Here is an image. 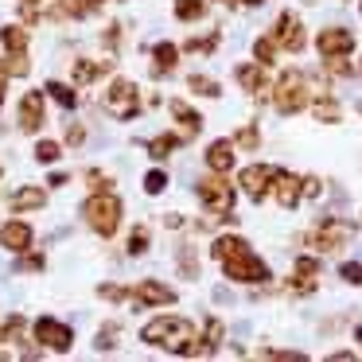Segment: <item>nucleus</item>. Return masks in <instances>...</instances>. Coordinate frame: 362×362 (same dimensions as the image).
Masks as SVG:
<instances>
[{"mask_svg":"<svg viewBox=\"0 0 362 362\" xmlns=\"http://www.w3.org/2000/svg\"><path fill=\"white\" fill-rule=\"evenodd\" d=\"M211 253H214V261L226 269L230 281H242V284H261V281H269V265L250 250V242H242V238H234V234L214 238V250H211Z\"/></svg>","mask_w":362,"mask_h":362,"instance_id":"f257e3e1","label":"nucleus"},{"mask_svg":"<svg viewBox=\"0 0 362 362\" xmlns=\"http://www.w3.org/2000/svg\"><path fill=\"white\" fill-rule=\"evenodd\" d=\"M141 339L152 346H160V351H172V354L195 351V327H191L187 320H175V315H160V320L144 323Z\"/></svg>","mask_w":362,"mask_h":362,"instance_id":"f03ea898","label":"nucleus"},{"mask_svg":"<svg viewBox=\"0 0 362 362\" xmlns=\"http://www.w3.org/2000/svg\"><path fill=\"white\" fill-rule=\"evenodd\" d=\"M82 218L90 222V230H98L102 238H113L121 226V199L113 191H94L82 203Z\"/></svg>","mask_w":362,"mask_h":362,"instance_id":"7ed1b4c3","label":"nucleus"},{"mask_svg":"<svg viewBox=\"0 0 362 362\" xmlns=\"http://www.w3.org/2000/svg\"><path fill=\"white\" fill-rule=\"evenodd\" d=\"M273 105H276V113H300V110H308V105H312V82H308L300 71L281 74V82L273 86Z\"/></svg>","mask_w":362,"mask_h":362,"instance_id":"20e7f679","label":"nucleus"},{"mask_svg":"<svg viewBox=\"0 0 362 362\" xmlns=\"http://www.w3.org/2000/svg\"><path fill=\"white\" fill-rule=\"evenodd\" d=\"M199 199H203V206H206V211H211L218 222H230V218H234V187L222 180V172L199 183Z\"/></svg>","mask_w":362,"mask_h":362,"instance_id":"39448f33","label":"nucleus"},{"mask_svg":"<svg viewBox=\"0 0 362 362\" xmlns=\"http://www.w3.org/2000/svg\"><path fill=\"white\" fill-rule=\"evenodd\" d=\"M105 110L113 113L117 121H133L141 113V94H136V82L117 78L110 90H105Z\"/></svg>","mask_w":362,"mask_h":362,"instance_id":"423d86ee","label":"nucleus"},{"mask_svg":"<svg viewBox=\"0 0 362 362\" xmlns=\"http://www.w3.org/2000/svg\"><path fill=\"white\" fill-rule=\"evenodd\" d=\"M273 40H276V47L288 51V55H300V51H304L308 35H304V24H300L296 12H281V16H276Z\"/></svg>","mask_w":362,"mask_h":362,"instance_id":"0eeeda50","label":"nucleus"},{"mask_svg":"<svg viewBox=\"0 0 362 362\" xmlns=\"http://www.w3.org/2000/svg\"><path fill=\"white\" fill-rule=\"evenodd\" d=\"M35 339H40L43 346H51L55 354H66V351H71V343H74V331L66 327V323L43 315V320H35Z\"/></svg>","mask_w":362,"mask_h":362,"instance_id":"6e6552de","label":"nucleus"},{"mask_svg":"<svg viewBox=\"0 0 362 362\" xmlns=\"http://www.w3.org/2000/svg\"><path fill=\"white\" fill-rule=\"evenodd\" d=\"M238 183L245 187V195L261 203V199H265V191H273V183H276V168H269V164H250V168H242Z\"/></svg>","mask_w":362,"mask_h":362,"instance_id":"1a4fd4ad","label":"nucleus"},{"mask_svg":"<svg viewBox=\"0 0 362 362\" xmlns=\"http://www.w3.org/2000/svg\"><path fill=\"white\" fill-rule=\"evenodd\" d=\"M234 74H238V82H242L245 94H253L257 102H265V98L273 94V90H269V66L265 63H242Z\"/></svg>","mask_w":362,"mask_h":362,"instance_id":"9d476101","label":"nucleus"},{"mask_svg":"<svg viewBox=\"0 0 362 362\" xmlns=\"http://www.w3.org/2000/svg\"><path fill=\"white\" fill-rule=\"evenodd\" d=\"M304 242L312 245V250H343V242H346V226H339V222H331V218H323L315 230H308L304 234Z\"/></svg>","mask_w":362,"mask_h":362,"instance_id":"9b49d317","label":"nucleus"},{"mask_svg":"<svg viewBox=\"0 0 362 362\" xmlns=\"http://www.w3.org/2000/svg\"><path fill=\"white\" fill-rule=\"evenodd\" d=\"M315 47H320L323 59H346L354 51V35L346 28H327V32H320Z\"/></svg>","mask_w":362,"mask_h":362,"instance_id":"f8f14e48","label":"nucleus"},{"mask_svg":"<svg viewBox=\"0 0 362 362\" xmlns=\"http://www.w3.org/2000/svg\"><path fill=\"white\" fill-rule=\"evenodd\" d=\"M16 121H20V133H40V125H43V94L40 90H32V94L20 98Z\"/></svg>","mask_w":362,"mask_h":362,"instance_id":"ddd939ff","label":"nucleus"},{"mask_svg":"<svg viewBox=\"0 0 362 362\" xmlns=\"http://www.w3.org/2000/svg\"><path fill=\"white\" fill-rule=\"evenodd\" d=\"M133 300L144 308H156V304H175V288H168V284L160 281H141L133 288Z\"/></svg>","mask_w":362,"mask_h":362,"instance_id":"4468645a","label":"nucleus"},{"mask_svg":"<svg viewBox=\"0 0 362 362\" xmlns=\"http://www.w3.org/2000/svg\"><path fill=\"white\" fill-rule=\"evenodd\" d=\"M273 195H276V203H281L284 211H292V206H300V199H304V183H300L296 175H288V172H281V168H276Z\"/></svg>","mask_w":362,"mask_h":362,"instance_id":"2eb2a0df","label":"nucleus"},{"mask_svg":"<svg viewBox=\"0 0 362 362\" xmlns=\"http://www.w3.org/2000/svg\"><path fill=\"white\" fill-rule=\"evenodd\" d=\"M0 245L12 253H24L28 245H32V226L28 222H4L0 226Z\"/></svg>","mask_w":362,"mask_h":362,"instance_id":"dca6fc26","label":"nucleus"},{"mask_svg":"<svg viewBox=\"0 0 362 362\" xmlns=\"http://www.w3.org/2000/svg\"><path fill=\"white\" fill-rule=\"evenodd\" d=\"M206 164H211V172L226 175L230 168H234V144H230V141H214L211 148H206Z\"/></svg>","mask_w":362,"mask_h":362,"instance_id":"f3484780","label":"nucleus"},{"mask_svg":"<svg viewBox=\"0 0 362 362\" xmlns=\"http://www.w3.org/2000/svg\"><path fill=\"white\" fill-rule=\"evenodd\" d=\"M168 110H172V117H175V121H180V125H183V141H191V136L199 133V125H203V117H199V113L191 110L187 102H172V105H168Z\"/></svg>","mask_w":362,"mask_h":362,"instance_id":"a211bd4d","label":"nucleus"},{"mask_svg":"<svg viewBox=\"0 0 362 362\" xmlns=\"http://www.w3.org/2000/svg\"><path fill=\"white\" fill-rule=\"evenodd\" d=\"M47 203V195H43V187H20L16 195H12V211L24 214V211H35V206Z\"/></svg>","mask_w":362,"mask_h":362,"instance_id":"6ab92c4d","label":"nucleus"},{"mask_svg":"<svg viewBox=\"0 0 362 362\" xmlns=\"http://www.w3.org/2000/svg\"><path fill=\"white\" fill-rule=\"evenodd\" d=\"M152 59H156V74H172L175 63H180V47H175V43H156V47H152Z\"/></svg>","mask_w":362,"mask_h":362,"instance_id":"aec40b11","label":"nucleus"},{"mask_svg":"<svg viewBox=\"0 0 362 362\" xmlns=\"http://www.w3.org/2000/svg\"><path fill=\"white\" fill-rule=\"evenodd\" d=\"M105 71H110V63H90V59H78V63H74V82H78V86H86V82L102 78Z\"/></svg>","mask_w":362,"mask_h":362,"instance_id":"412c9836","label":"nucleus"},{"mask_svg":"<svg viewBox=\"0 0 362 362\" xmlns=\"http://www.w3.org/2000/svg\"><path fill=\"white\" fill-rule=\"evenodd\" d=\"M0 43L8 47V55H20V51L28 47V32L16 24H8V28H0Z\"/></svg>","mask_w":362,"mask_h":362,"instance_id":"4be33fe9","label":"nucleus"},{"mask_svg":"<svg viewBox=\"0 0 362 362\" xmlns=\"http://www.w3.org/2000/svg\"><path fill=\"white\" fill-rule=\"evenodd\" d=\"M175 144H187V141L175 136V133H164V136H156V141H148V156L152 160H168V152H172Z\"/></svg>","mask_w":362,"mask_h":362,"instance_id":"5701e85b","label":"nucleus"},{"mask_svg":"<svg viewBox=\"0 0 362 362\" xmlns=\"http://www.w3.org/2000/svg\"><path fill=\"white\" fill-rule=\"evenodd\" d=\"M222 343V323L218 320H206L203 327V346H195V354H214V346Z\"/></svg>","mask_w":362,"mask_h":362,"instance_id":"b1692460","label":"nucleus"},{"mask_svg":"<svg viewBox=\"0 0 362 362\" xmlns=\"http://www.w3.org/2000/svg\"><path fill=\"white\" fill-rule=\"evenodd\" d=\"M47 94L55 98L63 110H74V105H78V94H74L71 86H63V82H47Z\"/></svg>","mask_w":362,"mask_h":362,"instance_id":"393cba45","label":"nucleus"},{"mask_svg":"<svg viewBox=\"0 0 362 362\" xmlns=\"http://www.w3.org/2000/svg\"><path fill=\"white\" fill-rule=\"evenodd\" d=\"M206 12V4L203 0H175V16L180 20H187V24H195L199 16Z\"/></svg>","mask_w":362,"mask_h":362,"instance_id":"a878e982","label":"nucleus"},{"mask_svg":"<svg viewBox=\"0 0 362 362\" xmlns=\"http://www.w3.org/2000/svg\"><path fill=\"white\" fill-rule=\"evenodd\" d=\"M276 51H281V47H276V40H273V35H261V40L253 43V55H257V63H265V66L276 59Z\"/></svg>","mask_w":362,"mask_h":362,"instance_id":"bb28decb","label":"nucleus"},{"mask_svg":"<svg viewBox=\"0 0 362 362\" xmlns=\"http://www.w3.org/2000/svg\"><path fill=\"white\" fill-rule=\"evenodd\" d=\"M312 113L323 121V125H327V121H339V117H343V110H339L335 102H327V98H320V102H312Z\"/></svg>","mask_w":362,"mask_h":362,"instance_id":"cd10ccee","label":"nucleus"},{"mask_svg":"<svg viewBox=\"0 0 362 362\" xmlns=\"http://www.w3.org/2000/svg\"><path fill=\"white\" fill-rule=\"evenodd\" d=\"M20 339H24V320L12 315V320L4 323V331H0V343H20Z\"/></svg>","mask_w":362,"mask_h":362,"instance_id":"c85d7f7f","label":"nucleus"},{"mask_svg":"<svg viewBox=\"0 0 362 362\" xmlns=\"http://www.w3.org/2000/svg\"><path fill=\"white\" fill-rule=\"evenodd\" d=\"M144 250H148V230H144V226H136L133 234H129V253H133V257H141Z\"/></svg>","mask_w":362,"mask_h":362,"instance_id":"c756f323","label":"nucleus"},{"mask_svg":"<svg viewBox=\"0 0 362 362\" xmlns=\"http://www.w3.org/2000/svg\"><path fill=\"white\" fill-rule=\"evenodd\" d=\"M191 90H195V94H203V98H218V82L203 78V74H195V78H191Z\"/></svg>","mask_w":362,"mask_h":362,"instance_id":"7c9ffc66","label":"nucleus"},{"mask_svg":"<svg viewBox=\"0 0 362 362\" xmlns=\"http://www.w3.org/2000/svg\"><path fill=\"white\" fill-rule=\"evenodd\" d=\"M35 160H40V164H55V160H59V144L55 141H40V144H35Z\"/></svg>","mask_w":362,"mask_h":362,"instance_id":"2f4dec72","label":"nucleus"},{"mask_svg":"<svg viewBox=\"0 0 362 362\" xmlns=\"http://www.w3.org/2000/svg\"><path fill=\"white\" fill-rule=\"evenodd\" d=\"M164 187H168V175L164 172H148V175H144V191H148V195H160Z\"/></svg>","mask_w":362,"mask_h":362,"instance_id":"473e14b6","label":"nucleus"},{"mask_svg":"<svg viewBox=\"0 0 362 362\" xmlns=\"http://www.w3.org/2000/svg\"><path fill=\"white\" fill-rule=\"evenodd\" d=\"M339 276H343L346 284H362V265L358 261H346V265H339Z\"/></svg>","mask_w":362,"mask_h":362,"instance_id":"72a5a7b5","label":"nucleus"},{"mask_svg":"<svg viewBox=\"0 0 362 362\" xmlns=\"http://www.w3.org/2000/svg\"><path fill=\"white\" fill-rule=\"evenodd\" d=\"M4 71H8V74H28V71H32V63H28V55L20 51V55H8V63H4Z\"/></svg>","mask_w":362,"mask_h":362,"instance_id":"f704fd0d","label":"nucleus"},{"mask_svg":"<svg viewBox=\"0 0 362 362\" xmlns=\"http://www.w3.org/2000/svg\"><path fill=\"white\" fill-rule=\"evenodd\" d=\"M320 273V261L315 257H296V276H315Z\"/></svg>","mask_w":362,"mask_h":362,"instance_id":"c9c22d12","label":"nucleus"},{"mask_svg":"<svg viewBox=\"0 0 362 362\" xmlns=\"http://www.w3.org/2000/svg\"><path fill=\"white\" fill-rule=\"evenodd\" d=\"M98 296H102V300H125V296H133V292H125L121 284H102V288H98Z\"/></svg>","mask_w":362,"mask_h":362,"instance_id":"e433bc0d","label":"nucleus"},{"mask_svg":"<svg viewBox=\"0 0 362 362\" xmlns=\"http://www.w3.org/2000/svg\"><path fill=\"white\" fill-rule=\"evenodd\" d=\"M214 47H218V35H206V40H203V35H195V40L187 43V51H214Z\"/></svg>","mask_w":362,"mask_h":362,"instance_id":"4c0bfd02","label":"nucleus"},{"mask_svg":"<svg viewBox=\"0 0 362 362\" xmlns=\"http://www.w3.org/2000/svg\"><path fill=\"white\" fill-rule=\"evenodd\" d=\"M257 141H261V136H257V129H253V125H245L242 133H238V144H242V148H257Z\"/></svg>","mask_w":362,"mask_h":362,"instance_id":"58836bf2","label":"nucleus"},{"mask_svg":"<svg viewBox=\"0 0 362 362\" xmlns=\"http://www.w3.org/2000/svg\"><path fill=\"white\" fill-rule=\"evenodd\" d=\"M113 339H117V323H110V327H102V335H98V351H110Z\"/></svg>","mask_w":362,"mask_h":362,"instance_id":"ea45409f","label":"nucleus"},{"mask_svg":"<svg viewBox=\"0 0 362 362\" xmlns=\"http://www.w3.org/2000/svg\"><path fill=\"white\" fill-rule=\"evenodd\" d=\"M16 269H28V273H40V269H43V257H40V253H28V257H20V261H16Z\"/></svg>","mask_w":362,"mask_h":362,"instance_id":"a19ab883","label":"nucleus"},{"mask_svg":"<svg viewBox=\"0 0 362 362\" xmlns=\"http://www.w3.org/2000/svg\"><path fill=\"white\" fill-rule=\"evenodd\" d=\"M320 191H323V183L315 175H304V199H320Z\"/></svg>","mask_w":362,"mask_h":362,"instance_id":"79ce46f5","label":"nucleus"},{"mask_svg":"<svg viewBox=\"0 0 362 362\" xmlns=\"http://www.w3.org/2000/svg\"><path fill=\"white\" fill-rule=\"evenodd\" d=\"M86 183H90L94 191H110V180H105L102 172H86Z\"/></svg>","mask_w":362,"mask_h":362,"instance_id":"37998d69","label":"nucleus"},{"mask_svg":"<svg viewBox=\"0 0 362 362\" xmlns=\"http://www.w3.org/2000/svg\"><path fill=\"white\" fill-rule=\"evenodd\" d=\"M265 358H284V362H296V358H304V354H296V351H261Z\"/></svg>","mask_w":362,"mask_h":362,"instance_id":"c03bdc74","label":"nucleus"},{"mask_svg":"<svg viewBox=\"0 0 362 362\" xmlns=\"http://www.w3.org/2000/svg\"><path fill=\"white\" fill-rule=\"evenodd\" d=\"M82 141H86V133H82L78 125H71V129H66V144H82Z\"/></svg>","mask_w":362,"mask_h":362,"instance_id":"a18cd8bd","label":"nucleus"},{"mask_svg":"<svg viewBox=\"0 0 362 362\" xmlns=\"http://www.w3.org/2000/svg\"><path fill=\"white\" fill-rule=\"evenodd\" d=\"M20 4H24V16L35 20V0H20Z\"/></svg>","mask_w":362,"mask_h":362,"instance_id":"49530a36","label":"nucleus"},{"mask_svg":"<svg viewBox=\"0 0 362 362\" xmlns=\"http://www.w3.org/2000/svg\"><path fill=\"white\" fill-rule=\"evenodd\" d=\"M105 0H86V12H94V8H102Z\"/></svg>","mask_w":362,"mask_h":362,"instance_id":"de8ad7c7","label":"nucleus"},{"mask_svg":"<svg viewBox=\"0 0 362 362\" xmlns=\"http://www.w3.org/2000/svg\"><path fill=\"white\" fill-rule=\"evenodd\" d=\"M4 78H8V71H4V66H0V90H4Z\"/></svg>","mask_w":362,"mask_h":362,"instance_id":"09e8293b","label":"nucleus"},{"mask_svg":"<svg viewBox=\"0 0 362 362\" xmlns=\"http://www.w3.org/2000/svg\"><path fill=\"white\" fill-rule=\"evenodd\" d=\"M354 339H358V343H362V327H358V331H354Z\"/></svg>","mask_w":362,"mask_h":362,"instance_id":"8fccbe9b","label":"nucleus"},{"mask_svg":"<svg viewBox=\"0 0 362 362\" xmlns=\"http://www.w3.org/2000/svg\"><path fill=\"white\" fill-rule=\"evenodd\" d=\"M245 4H250V8H253V4H261V0H245Z\"/></svg>","mask_w":362,"mask_h":362,"instance_id":"3c124183","label":"nucleus"},{"mask_svg":"<svg viewBox=\"0 0 362 362\" xmlns=\"http://www.w3.org/2000/svg\"><path fill=\"white\" fill-rule=\"evenodd\" d=\"M218 4H234V0H218Z\"/></svg>","mask_w":362,"mask_h":362,"instance_id":"603ef678","label":"nucleus"},{"mask_svg":"<svg viewBox=\"0 0 362 362\" xmlns=\"http://www.w3.org/2000/svg\"><path fill=\"white\" fill-rule=\"evenodd\" d=\"M0 102H4V90H0Z\"/></svg>","mask_w":362,"mask_h":362,"instance_id":"864d4df0","label":"nucleus"},{"mask_svg":"<svg viewBox=\"0 0 362 362\" xmlns=\"http://www.w3.org/2000/svg\"><path fill=\"white\" fill-rule=\"evenodd\" d=\"M358 113H362V105H358Z\"/></svg>","mask_w":362,"mask_h":362,"instance_id":"5fc2aeb1","label":"nucleus"}]
</instances>
